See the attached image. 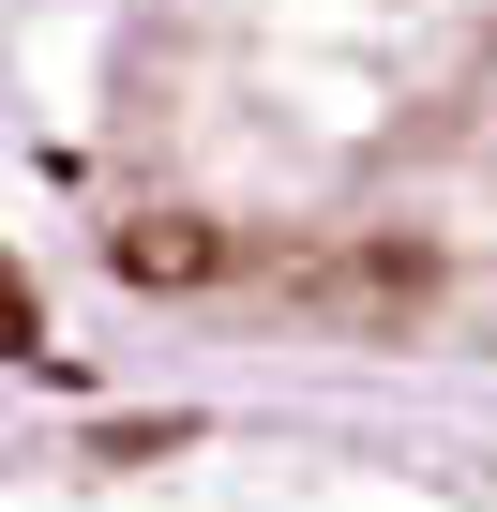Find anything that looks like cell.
Returning a JSON list of instances; mask_svg holds the SVG:
<instances>
[{"label": "cell", "instance_id": "1", "mask_svg": "<svg viewBox=\"0 0 497 512\" xmlns=\"http://www.w3.org/2000/svg\"><path fill=\"white\" fill-rule=\"evenodd\" d=\"M91 166L181 302L497 347V0H106Z\"/></svg>", "mask_w": 497, "mask_h": 512}]
</instances>
